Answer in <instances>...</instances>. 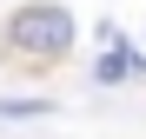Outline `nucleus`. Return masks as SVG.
Wrapping results in <instances>:
<instances>
[{
  "mask_svg": "<svg viewBox=\"0 0 146 139\" xmlns=\"http://www.w3.org/2000/svg\"><path fill=\"white\" fill-rule=\"evenodd\" d=\"M73 40H80V27H73V13L60 0H27V7H13L7 27H0V53H7L20 73H46V66H60L73 53Z\"/></svg>",
  "mask_w": 146,
  "mask_h": 139,
  "instance_id": "obj_1",
  "label": "nucleus"
},
{
  "mask_svg": "<svg viewBox=\"0 0 146 139\" xmlns=\"http://www.w3.org/2000/svg\"><path fill=\"white\" fill-rule=\"evenodd\" d=\"M119 80H133V46L126 40H113L100 60H93V86H119Z\"/></svg>",
  "mask_w": 146,
  "mask_h": 139,
  "instance_id": "obj_2",
  "label": "nucleus"
},
{
  "mask_svg": "<svg viewBox=\"0 0 146 139\" xmlns=\"http://www.w3.org/2000/svg\"><path fill=\"white\" fill-rule=\"evenodd\" d=\"M0 113H7V119H40V113H53L46 99H0Z\"/></svg>",
  "mask_w": 146,
  "mask_h": 139,
  "instance_id": "obj_3",
  "label": "nucleus"
}]
</instances>
